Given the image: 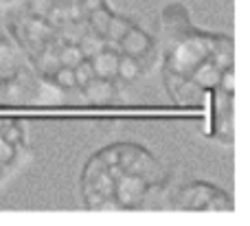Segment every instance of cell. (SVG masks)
Wrapping results in <instances>:
<instances>
[{
    "instance_id": "1",
    "label": "cell",
    "mask_w": 250,
    "mask_h": 226,
    "mask_svg": "<svg viewBox=\"0 0 250 226\" xmlns=\"http://www.w3.org/2000/svg\"><path fill=\"white\" fill-rule=\"evenodd\" d=\"M215 35L217 33L193 29L189 35L173 42L171 46H167V51L163 55V70L165 73L189 77V73L200 62L208 60V55L213 51V44H215Z\"/></svg>"
},
{
    "instance_id": "2",
    "label": "cell",
    "mask_w": 250,
    "mask_h": 226,
    "mask_svg": "<svg viewBox=\"0 0 250 226\" xmlns=\"http://www.w3.org/2000/svg\"><path fill=\"white\" fill-rule=\"evenodd\" d=\"M119 167L125 174L143 178L151 191L165 187L167 183V171L160 165V161L138 143H119Z\"/></svg>"
},
{
    "instance_id": "3",
    "label": "cell",
    "mask_w": 250,
    "mask_h": 226,
    "mask_svg": "<svg viewBox=\"0 0 250 226\" xmlns=\"http://www.w3.org/2000/svg\"><path fill=\"white\" fill-rule=\"evenodd\" d=\"M171 202L180 209H233V198L224 189L215 187L211 183H204V180H193V183L182 185L171 196Z\"/></svg>"
},
{
    "instance_id": "4",
    "label": "cell",
    "mask_w": 250,
    "mask_h": 226,
    "mask_svg": "<svg viewBox=\"0 0 250 226\" xmlns=\"http://www.w3.org/2000/svg\"><path fill=\"white\" fill-rule=\"evenodd\" d=\"M119 44H121V55L136 57L143 64L145 73L154 66L156 57H158V53H156V40L151 38L147 31H143L136 22H134L132 29L125 33V38Z\"/></svg>"
},
{
    "instance_id": "5",
    "label": "cell",
    "mask_w": 250,
    "mask_h": 226,
    "mask_svg": "<svg viewBox=\"0 0 250 226\" xmlns=\"http://www.w3.org/2000/svg\"><path fill=\"white\" fill-rule=\"evenodd\" d=\"M195 26L191 24L189 11L185 4H169L160 13V33L167 40V46H171L173 42L182 40L185 35H189Z\"/></svg>"
},
{
    "instance_id": "6",
    "label": "cell",
    "mask_w": 250,
    "mask_h": 226,
    "mask_svg": "<svg viewBox=\"0 0 250 226\" xmlns=\"http://www.w3.org/2000/svg\"><path fill=\"white\" fill-rule=\"evenodd\" d=\"M149 185L145 183L143 178L138 176H132V174H123L121 178L114 183V205L117 209H132L136 206L138 202L145 200V196L149 193Z\"/></svg>"
},
{
    "instance_id": "7",
    "label": "cell",
    "mask_w": 250,
    "mask_h": 226,
    "mask_svg": "<svg viewBox=\"0 0 250 226\" xmlns=\"http://www.w3.org/2000/svg\"><path fill=\"white\" fill-rule=\"evenodd\" d=\"M163 86H165V90H167V95L173 97L176 103H200V101H204L208 97V92L202 90V88L195 82H191L189 77L165 73V70H163Z\"/></svg>"
},
{
    "instance_id": "8",
    "label": "cell",
    "mask_w": 250,
    "mask_h": 226,
    "mask_svg": "<svg viewBox=\"0 0 250 226\" xmlns=\"http://www.w3.org/2000/svg\"><path fill=\"white\" fill-rule=\"evenodd\" d=\"M83 97H88L95 103H105V101L114 99L119 95L117 88V79H101V77H92L86 86L82 88Z\"/></svg>"
},
{
    "instance_id": "9",
    "label": "cell",
    "mask_w": 250,
    "mask_h": 226,
    "mask_svg": "<svg viewBox=\"0 0 250 226\" xmlns=\"http://www.w3.org/2000/svg\"><path fill=\"white\" fill-rule=\"evenodd\" d=\"M233 38L230 35H224V33H217L215 35V44H213V51L208 55V60L215 64V68L220 70H229L233 68Z\"/></svg>"
},
{
    "instance_id": "10",
    "label": "cell",
    "mask_w": 250,
    "mask_h": 226,
    "mask_svg": "<svg viewBox=\"0 0 250 226\" xmlns=\"http://www.w3.org/2000/svg\"><path fill=\"white\" fill-rule=\"evenodd\" d=\"M220 75H222V73L215 68V64H213L211 60H204V62H200V64L189 73V79L198 83L202 90L208 92V90H215V88H217Z\"/></svg>"
},
{
    "instance_id": "11",
    "label": "cell",
    "mask_w": 250,
    "mask_h": 226,
    "mask_svg": "<svg viewBox=\"0 0 250 226\" xmlns=\"http://www.w3.org/2000/svg\"><path fill=\"white\" fill-rule=\"evenodd\" d=\"M90 64H92V73H95V77H101V79H117L119 53L104 48L99 55L92 57Z\"/></svg>"
},
{
    "instance_id": "12",
    "label": "cell",
    "mask_w": 250,
    "mask_h": 226,
    "mask_svg": "<svg viewBox=\"0 0 250 226\" xmlns=\"http://www.w3.org/2000/svg\"><path fill=\"white\" fill-rule=\"evenodd\" d=\"M114 16V9L110 7L108 2L104 4V7L95 9V11H90L86 16V26L88 31H92V33H97L99 38H105V31H108V24L110 20H112Z\"/></svg>"
},
{
    "instance_id": "13",
    "label": "cell",
    "mask_w": 250,
    "mask_h": 226,
    "mask_svg": "<svg viewBox=\"0 0 250 226\" xmlns=\"http://www.w3.org/2000/svg\"><path fill=\"white\" fill-rule=\"evenodd\" d=\"M145 75L143 64L136 57H127V55H119V66H117V79H121L125 83L138 82Z\"/></svg>"
},
{
    "instance_id": "14",
    "label": "cell",
    "mask_w": 250,
    "mask_h": 226,
    "mask_svg": "<svg viewBox=\"0 0 250 226\" xmlns=\"http://www.w3.org/2000/svg\"><path fill=\"white\" fill-rule=\"evenodd\" d=\"M0 139L7 141L16 149H22L26 145V123L24 121H4V127L0 130Z\"/></svg>"
},
{
    "instance_id": "15",
    "label": "cell",
    "mask_w": 250,
    "mask_h": 226,
    "mask_svg": "<svg viewBox=\"0 0 250 226\" xmlns=\"http://www.w3.org/2000/svg\"><path fill=\"white\" fill-rule=\"evenodd\" d=\"M44 83L53 86L55 90L60 92H70V90H77V83H75V75H73V68H66V66H60L51 77L42 79Z\"/></svg>"
},
{
    "instance_id": "16",
    "label": "cell",
    "mask_w": 250,
    "mask_h": 226,
    "mask_svg": "<svg viewBox=\"0 0 250 226\" xmlns=\"http://www.w3.org/2000/svg\"><path fill=\"white\" fill-rule=\"evenodd\" d=\"M132 24L134 22L129 20V18H125L121 16V13H114L112 16V20H110V24H108V31H105V42H121V40L125 38V33H127L129 29H132Z\"/></svg>"
},
{
    "instance_id": "17",
    "label": "cell",
    "mask_w": 250,
    "mask_h": 226,
    "mask_svg": "<svg viewBox=\"0 0 250 226\" xmlns=\"http://www.w3.org/2000/svg\"><path fill=\"white\" fill-rule=\"evenodd\" d=\"M77 46H79V51H82L83 60H92V57L99 55V53L105 48V40L99 38L97 33H92V31H86L83 38L77 42Z\"/></svg>"
},
{
    "instance_id": "18",
    "label": "cell",
    "mask_w": 250,
    "mask_h": 226,
    "mask_svg": "<svg viewBox=\"0 0 250 226\" xmlns=\"http://www.w3.org/2000/svg\"><path fill=\"white\" fill-rule=\"evenodd\" d=\"M57 57H60V64L66 66V68H75L79 62H83V55L79 51L77 44H64L62 42L57 46Z\"/></svg>"
},
{
    "instance_id": "19",
    "label": "cell",
    "mask_w": 250,
    "mask_h": 226,
    "mask_svg": "<svg viewBox=\"0 0 250 226\" xmlns=\"http://www.w3.org/2000/svg\"><path fill=\"white\" fill-rule=\"evenodd\" d=\"M73 75H75V83H77V90H82V88L86 86V83L90 82L92 77H95V73H92V64H90V60L79 62V64L73 68Z\"/></svg>"
},
{
    "instance_id": "20",
    "label": "cell",
    "mask_w": 250,
    "mask_h": 226,
    "mask_svg": "<svg viewBox=\"0 0 250 226\" xmlns=\"http://www.w3.org/2000/svg\"><path fill=\"white\" fill-rule=\"evenodd\" d=\"M18 156H20V149H16L7 141L0 139V167H13Z\"/></svg>"
},
{
    "instance_id": "21",
    "label": "cell",
    "mask_w": 250,
    "mask_h": 226,
    "mask_svg": "<svg viewBox=\"0 0 250 226\" xmlns=\"http://www.w3.org/2000/svg\"><path fill=\"white\" fill-rule=\"evenodd\" d=\"M217 90L224 92V95H235V70H222L220 82H217Z\"/></svg>"
},
{
    "instance_id": "22",
    "label": "cell",
    "mask_w": 250,
    "mask_h": 226,
    "mask_svg": "<svg viewBox=\"0 0 250 226\" xmlns=\"http://www.w3.org/2000/svg\"><path fill=\"white\" fill-rule=\"evenodd\" d=\"M108 2V0H82V9H83V13H90V11H95V9H99V7H104V4Z\"/></svg>"
}]
</instances>
